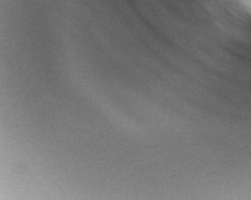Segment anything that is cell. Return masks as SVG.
<instances>
[{
    "label": "cell",
    "mask_w": 251,
    "mask_h": 200,
    "mask_svg": "<svg viewBox=\"0 0 251 200\" xmlns=\"http://www.w3.org/2000/svg\"><path fill=\"white\" fill-rule=\"evenodd\" d=\"M238 1H241L245 7H248L249 10H251V0H238Z\"/></svg>",
    "instance_id": "6da1fadb"
}]
</instances>
